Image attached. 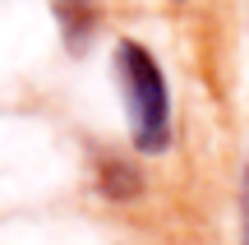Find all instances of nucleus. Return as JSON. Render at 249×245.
<instances>
[{"label":"nucleus","instance_id":"obj_1","mask_svg":"<svg viewBox=\"0 0 249 245\" xmlns=\"http://www.w3.org/2000/svg\"><path fill=\"white\" fill-rule=\"evenodd\" d=\"M116 79L124 93V111H129V139L134 153L157 157L171 148V88L161 74L157 56L143 42H124L116 46Z\"/></svg>","mask_w":249,"mask_h":245},{"label":"nucleus","instance_id":"obj_2","mask_svg":"<svg viewBox=\"0 0 249 245\" xmlns=\"http://www.w3.org/2000/svg\"><path fill=\"white\" fill-rule=\"evenodd\" d=\"M97 194L111 204H134L143 194V171L120 153H102L97 157Z\"/></svg>","mask_w":249,"mask_h":245},{"label":"nucleus","instance_id":"obj_3","mask_svg":"<svg viewBox=\"0 0 249 245\" xmlns=\"http://www.w3.org/2000/svg\"><path fill=\"white\" fill-rule=\"evenodd\" d=\"M55 9V23H60V37L70 51H88L92 33H97L102 14H97V0H51Z\"/></svg>","mask_w":249,"mask_h":245},{"label":"nucleus","instance_id":"obj_4","mask_svg":"<svg viewBox=\"0 0 249 245\" xmlns=\"http://www.w3.org/2000/svg\"><path fill=\"white\" fill-rule=\"evenodd\" d=\"M240 245H249V157H245V176H240Z\"/></svg>","mask_w":249,"mask_h":245},{"label":"nucleus","instance_id":"obj_5","mask_svg":"<svg viewBox=\"0 0 249 245\" xmlns=\"http://www.w3.org/2000/svg\"><path fill=\"white\" fill-rule=\"evenodd\" d=\"M176 5H185V0H176Z\"/></svg>","mask_w":249,"mask_h":245}]
</instances>
